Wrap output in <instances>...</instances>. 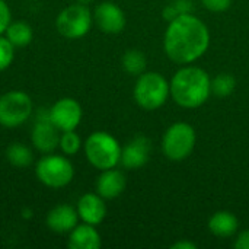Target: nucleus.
Wrapping results in <instances>:
<instances>
[{
  "label": "nucleus",
  "mask_w": 249,
  "mask_h": 249,
  "mask_svg": "<svg viewBox=\"0 0 249 249\" xmlns=\"http://www.w3.org/2000/svg\"><path fill=\"white\" fill-rule=\"evenodd\" d=\"M45 223L54 233H70L79 225V214L73 206L58 204L47 213Z\"/></svg>",
  "instance_id": "14"
},
{
  "label": "nucleus",
  "mask_w": 249,
  "mask_h": 249,
  "mask_svg": "<svg viewBox=\"0 0 249 249\" xmlns=\"http://www.w3.org/2000/svg\"><path fill=\"white\" fill-rule=\"evenodd\" d=\"M13 58L15 47L4 35H0V71L6 70L13 63Z\"/></svg>",
  "instance_id": "23"
},
{
  "label": "nucleus",
  "mask_w": 249,
  "mask_h": 249,
  "mask_svg": "<svg viewBox=\"0 0 249 249\" xmlns=\"http://www.w3.org/2000/svg\"><path fill=\"white\" fill-rule=\"evenodd\" d=\"M101 245V235L93 225L80 223L69 233L67 247L70 249H99Z\"/></svg>",
  "instance_id": "16"
},
{
  "label": "nucleus",
  "mask_w": 249,
  "mask_h": 249,
  "mask_svg": "<svg viewBox=\"0 0 249 249\" xmlns=\"http://www.w3.org/2000/svg\"><path fill=\"white\" fill-rule=\"evenodd\" d=\"M76 210H77L79 219L83 223H89L93 226L101 225L107 216V204L98 193L83 194L77 201Z\"/></svg>",
  "instance_id": "13"
},
{
  "label": "nucleus",
  "mask_w": 249,
  "mask_h": 249,
  "mask_svg": "<svg viewBox=\"0 0 249 249\" xmlns=\"http://www.w3.org/2000/svg\"><path fill=\"white\" fill-rule=\"evenodd\" d=\"M61 131L51 123L50 118H36L32 131L31 143L42 155L53 153L58 147Z\"/></svg>",
  "instance_id": "10"
},
{
  "label": "nucleus",
  "mask_w": 249,
  "mask_h": 249,
  "mask_svg": "<svg viewBox=\"0 0 249 249\" xmlns=\"http://www.w3.org/2000/svg\"><path fill=\"white\" fill-rule=\"evenodd\" d=\"M12 22V12L9 4L4 0H0V35L4 34L7 26Z\"/></svg>",
  "instance_id": "24"
},
{
  "label": "nucleus",
  "mask_w": 249,
  "mask_h": 249,
  "mask_svg": "<svg viewBox=\"0 0 249 249\" xmlns=\"http://www.w3.org/2000/svg\"><path fill=\"white\" fill-rule=\"evenodd\" d=\"M127 181L121 171L111 168L102 171V174L96 179V193L104 200H112L121 196L125 190Z\"/></svg>",
  "instance_id": "15"
},
{
  "label": "nucleus",
  "mask_w": 249,
  "mask_h": 249,
  "mask_svg": "<svg viewBox=\"0 0 249 249\" xmlns=\"http://www.w3.org/2000/svg\"><path fill=\"white\" fill-rule=\"evenodd\" d=\"M235 248L249 249V231H244L238 235L235 241Z\"/></svg>",
  "instance_id": "27"
},
{
  "label": "nucleus",
  "mask_w": 249,
  "mask_h": 249,
  "mask_svg": "<svg viewBox=\"0 0 249 249\" xmlns=\"http://www.w3.org/2000/svg\"><path fill=\"white\" fill-rule=\"evenodd\" d=\"M123 67L128 74L140 76L146 69V57L139 50H127L123 55Z\"/></svg>",
  "instance_id": "20"
},
{
  "label": "nucleus",
  "mask_w": 249,
  "mask_h": 249,
  "mask_svg": "<svg viewBox=\"0 0 249 249\" xmlns=\"http://www.w3.org/2000/svg\"><path fill=\"white\" fill-rule=\"evenodd\" d=\"M172 99L182 108L201 107L212 93V80L206 70L200 67L179 69L169 83Z\"/></svg>",
  "instance_id": "2"
},
{
  "label": "nucleus",
  "mask_w": 249,
  "mask_h": 249,
  "mask_svg": "<svg viewBox=\"0 0 249 249\" xmlns=\"http://www.w3.org/2000/svg\"><path fill=\"white\" fill-rule=\"evenodd\" d=\"M196 146V131L187 123L172 124L163 134L162 150L171 160L179 162L187 159Z\"/></svg>",
  "instance_id": "8"
},
{
  "label": "nucleus",
  "mask_w": 249,
  "mask_h": 249,
  "mask_svg": "<svg viewBox=\"0 0 249 249\" xmlns=\"http://www.w3.org/2000/svg\"><path fill=\"white\" fill-rule=\"evenodd\" d=\"M204 7L212 12H225L231 7L232 0H201Z\"/></svg>",
  "instance_id": "25"
},
{
  "label": "nucleus",
  "mask_w": 249,
  "mask_h": 249,
  "mask_svg": "<svg viewBox=\"0 0 249 249\" xmlns=\"http://www.w3.org/2000/svg\"><path fill=\"white\" fill-rule=\"evenodd\" d=\"M86 159L99 171L115 168L121 159V146L118 140L107 131L92 133L83 143Z\"/></svg>",
  "instance_id": "3"
},
{
  "label": "nucleus",
  "mask_w": 249,
  "mask_h": 249,
  "mask_svg": "<svg viewBox=\"0 0 249 249\" xmlns=\"http://www.w3.org/2000/svg\"><path fill=\"white\" fill-rule=\"evenodd\" d=\"M93 22L105 34H120L125 26V15L118 4L102 1L95 7Z\"/></svg>",
  "instance_id": "11"
},
{
  "label": "nucleus",
  "mask_w": 249,
  "mask_h": 249,
  "mask_svg": "<svg viewBox=\"0 0 249 249\" xmlns=\"http://www.w3.org/2000/svg\"><path fill=\"white\" fill-rule=\"evenodd\" d=\"M93 23V15L86 4L76 3L64 7L57 19L55 28L58 34L67 39H79L85 36Z\"/></svg>",
  "instance_id": "6"
},
{
  "label": "nucleus",
  "mask_w": 249,
  "mask_h": 249,
  "mask_svg": "<svg viewBox=\"0 0 249 249\" xmlns=\"http://www.w3.org/2000/svg\"><path fill=\"white\" fill-rule=\"evenodd\" d=\"M82 146H83L82 139L76 133V130L61 131L58 147H60V150H61L63 155H66V156H74V155L79 153V150L82 149Z\"/></svg>",
  "instance_id": "22"
},
{
  "label": "nucleus",
  "mask_w": 249,
  "mask_h": 249,
  "mask_svg": "<svg viewBox=\"0 0 249 249\" xmlns=\"http://www.w3.org/2000/svg\"><path fill=\"white\" fill-rule=\"evenodd\" d=\"M171 93L168 80L155 71L142 73L134 86V99L137 105L146 111L160 108Z\"/></svg>",
  "instance_id": "5"
},
{
  "label": "nucleus",
  "mask_w": 249,
  "mask_h": 249,
  "mask_svg": "<svg viewBox=\"0 0 249 249\" xmlns=\"http://www.w3.org/2000/svg\"><path fill=\"white\" fill-rule=\"evenodd\" d=\"M236 88V79L229 73H220L212 80V93L217 98H228Z\"/></svg>",
  "instance_id": "21"
},
{
  "label": "nucleus",
  "mask_w": 249,
  "mask_h": 249,
  "mask_svg": "<svg viewBox=\"0 0 249 249\" xmlns=\"http://www.w3.org/2000/svg\"><path fill=\"white\" fill-rule=\"evenodd\" d=\"M38 181L48 188H63L73 181L74 168L66 155L47 153L35 165Z\"/></svg>",
  "instance_id": "4"
},
{
  "label": "nucleus",
  "mask_w": 249,
  "mask_h": 249,
  "mask_svg": "<svg viewBox=\"0 0 249 249\" xmlns=\"http://www.w3.org/2000/svg\"><path fill=\"white\" fill-rule=\"evenodd\" d=\"M82 117V107L73 98H61L50 107V120L60 131L76 130Z\"/></svg>",
  "instance_id": "9"
},
{
  "label": "nucleus",
  "mask_w": 249,
  "mask_h": 249,
  "mask_svg": "<svg viewBox=\"0 0 249 249\" xmlns=\"http://www.w3.org/2000/svg\"><path fill=\"white\" fill-rule=\"evenodd\" d=\"M239 220L231 212H217L209 220V231L217 238H231L238 232Z\"/></svg>",
  "instance_id": "17"
},
{
  "label": "nucleus",
  "mask_w": 249,
  "mask_h": 249,
  "mask_svg": "<svg viewBox=\"0 0 249 249\" xmlns=\"http://www.w3.org/2000/svg\"><path fill=\"white\" fill-rule=\"evenodd\" d=\"M209 44V28L191 13L179 15L171 20L163 38L166 55L178 64H188L198 60L207 51Z\"/></svg>",
  "instance_id": "1"
},
{
  "label": "nucleus",
  "mask_w": 249,
  "mask_h": 249,
  "mask_svg": "<svg viewBox=\"0 0 249 249\" xmlns=\"http://www.w3.org/2000/svg\"><path fill=\"white\" fill-rule=\"evenodd\" d=\"M150 152H152V142L147 137L143 136L134 137L121 149L120 163L125 169H140L147 163L150 158Z\"/></svg>",
  "instance_id": "12"
},
{
  "label": "nucleus",
  "mask_w": 249,
  "mask_h": 249,
  "mask_svg": "<svg viewBox=\"0 0 249 249\" xmlns=\"http://www.w3.org/2000/svg\"><path fill=\"white\" fill-rule=\"evenodd\" d=\"M174 7L177 9V12L179 15H184V13H191L194 6H193V1L191 0H175L172 1Z\"/></svg>",
  "instance_id": "26"
},
{
  "label": "nucleus",
  "mask_w": 249,
  "mask_h": 249,
  "mask_svg": "<svg viewBox=\"0 0 249 249\" xmlns=\"http://www.w3.org/2000/svg\"><path fill=\"white\" fill-rule=\"evenodd\" d=\"M6 159L15 168H29L34 163V152L23 143H12L6 147Z\"/></svg>",
  "instance_id": "19"
},
{
  "label": "nucleus",
  "mask_w": 249,
  "mask_h": 249,
  "mask_svg": "<svg viewBox=\"0 0 249 249\" xmlns=\"http://www.w3.org/2000/svg\"><path fill=\"white\" fill-rule=\"evenodd\" d=\"M92 0H77V3H82V4H89Z\"/></svg>",
  "instance_id": "29"
},
{
  "label": "nucleus",
  "mask_w": 249,
  "mask_h": 249,
  "mask_svg": "<svg viewBox=\"0 0 249 249\" xmlns=\"http://www.w3.org/2000/svg\"><path fill=\"white\" fill-rule=\"evenodd\" d=\"M10 42L12 45L16 47H26L32 42L34 39V31L32 26L25 22V20H15L10 22V25L7 26V29L3 34Z\"/></svg>",
  "instance_id": "18"
},
{
  "label": "nucleus",
  "mask_w": 249,
  "mask_h": 249,
  "mask_svg": "<svg viewBox=\"0 0 249 249\" xmlns=\"http://www.w3.org/2000/svg\"><path fill=\"white\" fill-rule=\"evenodd\" d=\"M34 112L31 96L22 90H9L0 96V125L15 128L29 120Z\"/></svg>",
  "instance_id": "7"
},
{
  "label": "nucleus",
  "mask_w": 249,
  "mask_h": 249,
  "mask_svg": "<svg viewBox=\"0 0 249 249\" xmlns=\"http://www.w3.org/2000/svg\"><path fill=\"white\" fill-rule=\"evenodd\" d=\"M171 249H197V245L191 241H179V242H175Z\"/></svg>",
  "instance_id": "28"
}]
</instances>
